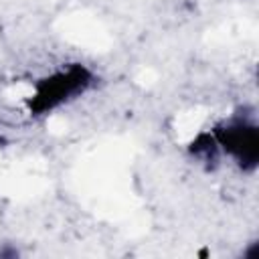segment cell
<instances>
[{
    "instance_id": "1",
    "label": "cell",
    "mask_w": 259,
    "mask_h": 259,
    "mask_svg": "<svg viewBox=\"0 0 259 259\" xmlns=\"http://www.w3.org/2000/svg\"><path fill=\"white\" fill-rule=\"evenodd\" d=\"M93 71L85 65H67L57 69L45 77H40L32 85V95L28 99V107L32 115H47L61 105L77 99L93 85Z\"/></svg>"
},
{
    "instance_id": "2",
    "label": "cell",
    "mask_w": 259,
    "mask_h": 259,
    "mask_svg": "<svg viewBox=\"0 0 259 259\" xmlns=\"http://www.w3.org/2000/svg\"><path fill=\"white\" fill-rule=\"evenodd\" d=\"M219 152L235 160L241 170L253 172L259 160V130L253 117L237 113L210 132Z\"/></svg>"
}]
</instances>
